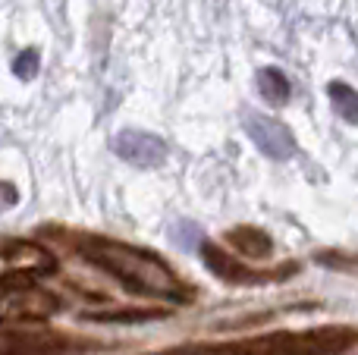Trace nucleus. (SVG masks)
Masks as SVG:
<instances>
[{
    "instance_id": "6e6552de",
    "label": "nucleus",
    "mask_w": 358,
    "mask_h": 355,
    "mask_svg": "<svg viewBox=\"0 0 358 355\" xmlns=\"http://www.w3.org/2000/svg\"><path fill=\"white\" fill-rule=\"evenodd\" d=\"M258 92H261V98H264L267 104L283 107L286 101H289V94H292V85H289V79H286L280 69L267 66V69H261L258 73Z\"/></svg>"
},
{
    "instance_id": "9d476101",
    "label": "nucleus",
    "mask_w": 358,
    "mask_h": 355,
    "mask_svg": "<svg viewBox=\"0 0 358 355\" xmlns=\"http://www.w3.org/2000/svg\"><path fill=\"white\" fill-rule=\"evenodd\" d=\"M38 66H41V60H38V50H31V48H25L22 54H16V60H13V73H16V79H22V82L35 79Z\"/></svg>"
},
{
    "instance_id": "0eeeda50",
    "label": "nucleus",
    "mask_w": 358,
    "mask_h": 355,
    "mask_svg": "<svg viewBox=\"0 0 358 355\" xmlns=\"http://www.w3.org/2000/svg\"><path fill=\"white\" fill-rule=\"evenodd\" d=\"M167 312L161 308H117V312H88L82 314L85 321H98V324H145V321H157Z\"/></svg>"
},
{
    "instance_id": "f257e3e1",
    "label": "nucleus",
    "mask_w": 358,
    "mask_h": 355,
    "mask_svg": "<svg viewBox=\"0 0 358 355\" xmlns=\"http://www.w3.org/2000/svg\"><path fill=\"white\" fill-rule=\"evenodd\" d=\"M73 249L85 261H92L94 268H101L113 280H120L126 289H132V293L151 296V299H167V302L192 299V289L155 252L136 249V245L117 242V239H107V236H76Z\"/></svg>"
},
{
    "instance_id": "f03ea898",
    "label": "nucleus",
    "mask_w": 358,
    "mask_h": 355,
    "mask_svg": "<svg viewBox=\"0 0 358 355\" xmlns=\"http://www.w3.org/2000/svg\"><path fill=\"white\" fill-rule=\"evenodd\" d=\"M358 346V331L343 324L308 327V331H277L239 343H198L179 346L157 355H343Z\"/></svg>"
},
{
    "instance_id": "9b49d317",
    "label": "nucleus",
    "mask_w": 358,
    "mask_h": 355,
    "mask_svg": "<svg viewBox=\"0 0 358 355\" xmlns=\"http://www.w3.org/2000/svg\"><path fill=\"white\" fill-rule=\"evenodd\" d=\"M19 201V189L13 182H0V211H10Z\"/></svg>"
},
{
    "instance_id": "20e7f679",
    "label": "nucleus",
    "mask_w": 358,
    "mask_h": 355,
    "mask_svg": "<svg viewBox=\"0 0 358 355\" xmlns=\"http://www.w3.org/2000/svg\"><path fill=\"white\" fill-rule=\"evenodd\" d=\"M242 126L252 136V142L258 145L261 154H267L271 161H286V157L296 154V138L280 119L267 117V113L245 110L242 113Z\"/></svg>"
},
{
    "instance_id": "39448f33",
    "label": "nucleus",
    "mask_w": 358,
    "mask_h": 355,
    "mask_svg": "<svg viewBox=\"0 0 358 355\" xmlns=\"http://www.w3.org/2000/svg\"><path fill=\"white\" fill-rule=\"evenodd\" d=\"M110 148L117 157H123L126 164L132 167H142V170H151V167H161L167 161V142L151 132H138V129H123L110 138Z\"/></svg>"
},
{
    "instance_id": "1a4fd4ad",
    "label": "nucleus",
    "mask_w": 358,
    "mask_h": 355,
    "mask_svg": "<svg viewBox=\"0 0 358 355\" xmlns=\"http://www.w3.org/2000/svg\"><path fill=\"white\" fill-rule=\"evenodd\" d=\"M327 94H330L334 110L340 113L346 123H358V92L352 85H346V82H330Z\"/></svg>"
},
{
    "instance_id": "423d86ee",
    "label": "nucleus",
    "mask_w": 358,
    "mask_h": 355,
    "mask_svg": "<svg viewBox=\"0 0 358 355\" xmlns=\"http://www.w3.org/2000/svg\"><path fill=\"white\" fill-rule=\"evenodd\" d=\"M227 242L233 245L239 255L255 258V261L267 258L271 255V249H273L271 236H267L264 230H258V226H233V230L227 233Z\"/></svg>"
},
{
    "instance_id": "7ed1b4c3",
    "label": "nucleus",
    "mask_w": 358,
    "mask_h": 355,
    "mask_svg": "<svg viewBox=\"0 0 358 355\" xmlns=\"http://www.w3.org/2000/svg\"><path fill=\"white\" fill-rule=\"evenodd\" d=\"M201 252V261L208 264V270L223 283H233V287H258V283H280L286 277H292L299 270V264H283L277 274L271 270H255V268H245L242 261H236L229 252H223L220 245L214 242H201L198 245Z\"/></svg>"
}]
</instances>
